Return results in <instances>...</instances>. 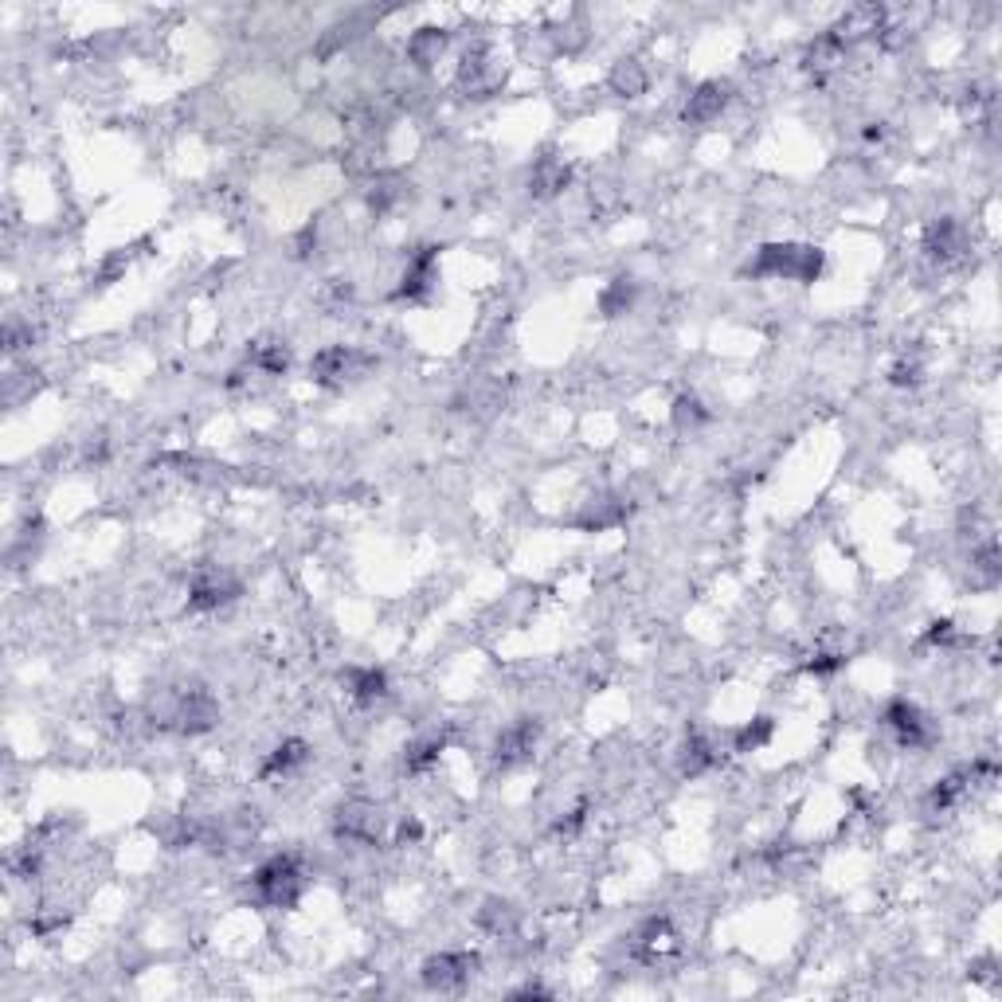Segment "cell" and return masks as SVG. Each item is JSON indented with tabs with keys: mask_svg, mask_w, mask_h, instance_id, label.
<instances>
[{
	"mask_svg": "<svg viewBox=\"0 0 1002 1002\" xmlns=\"http://www.w3.org/2000/svg\"><path fill=\"white\" fill-rule=\"evenodd\" d=\"M826 255L815 243H764L756 251V259L744 267V274L752 278H783V282H819Z\"/></svg>",
	"mask_w": 1002,
	"mask_h": 1002,
	"instance_id": "obj_1",
	"label": "cell"
},
{
	"mask_svg": "<svg viewBox=\"0 0 1002 1002\" xmlns=\"http://www.w3.org/2000/svg\"><path fill=\"white\" fill-rule=\"evenodd\" d=\"M306 869L294 854H274L267 858L263 866L251 873V889H255V901L267 905V909H294L306 893Z\"/></svg>",
	"mask_w": 1002,
	"mask_h": 1002,
	"instance_id": "obj_2",
	"label": "cell"
},
{
	"mask_svg": "<svg viewBox=\"0 0 1002 1002\" xmlns=\"http://www.w3.org/2000/svg\"><path fill=\"white\" fill-rule=\"evenodd\" d=\"M220 721V701L212 697V689L204 685H181L165 709H161V729L184 732V736H200V732H212Z\"/></svg>",
	"mask_w": 1002,
	"mask_h": 1002,
	"instance_id": "obj_3",
	"label": "cell"
},
{
	"mask_svg": "<svg viewBox=\"0 0 1002 1002\" xmlns=\"http://www.w3.org/2000/svg\"><path fill=\"white\" fill-rule=\"evenodd\" d=\"M372 368H376V357L365 353V349H357V345H329V349L314 353L310 380L321 384V388H329V392H341V388L365 380Z\"/></svg>",
	"mask_w": 1002,
	"mask_h": 1002,
	"instance_id": "obj_4",
	"label": "cell"
},
{
	"mask_svg": "<svg viewBox=\"0 0 1002 1002\" xmlns=\"http://www.w3.org/2000/svg\"><path fill=\"white\" fill-rule=\"evenodd\" d=\"M501 87V67L494 59L490 44H474L466 47L462 63H458V91L470 94V98H490V94Z\"/></svg>",
	"mask_w": 1002,
	"mask_h": 1002,
	"instance_id": "obj_5",
	"label": "cell"
},
{
	"mask_svg": "<svg viewBox=\"0 0 1002 1002\" xmlns=\"http://www.w3.org/2000/svg\"><path fill=\"white\" fill-rule=\"evenodd\" d=\"M239 595V580L220 564H200L188 584V607L192 611H216Z\"/></svg>",
	"mask_w": 1002,
	"mask_h": 1002,
	"instance_id": "obj_6",
	"label": "cell"
},
{
	"mask_svg": "<svg viewBox=\"0 0 1002 1002\" xmlns=\"http://www.w3.org/2000/svg\"><path fill=\"white\" fill-rule=\"evenodd\" d=\"M384 830V811L368 799H349L337 807L333 815V834L345 838V842H361V846H372Z\"/></svg>",
	"mask_w": 1002,
	"mask_h": 1002,
	"instance_id": "obj_7",
	"label": "cell"
},
{
	"mask_svg": "<svg viewBox=\"0 0 1002 1002\" xmlns=\"http://www.w3.org/2000/svg\"><path fill=\"white\" fill-rule=\"evenodd\" d=\"M478 971V956L474 952H439L423 963L419 979L427 991H462Z\"/></svg>",
	"mask_w": 1002,
	"mask_h": 1002,
	"instance_id": "obj_8",
	"label": "cell"
},
{
	"mask_svg": "<svg viewBox=\"0 0 1002 1002\" xmlns=\"http://www.w3.org/2000/svg\"><path fill=\"white\" fill-rule=\"evenodd\" d=\"M881 721H885V729L897 736L901 748H928L932 744V725H928L924 709L916 701H909V697H893L885 705Z\"/></svg>",
	"mask_w": 1002,
	"mask_h": 1002,
	"instance_id": "obj_9",
	"label": "cell"
},
{
	"mask_svg": "<svg viewBox=\"0 0 1002 1002\" xmlns=\"http://www.w3.org/2000/svg\"><path fill=\"white\" fill-rule=\"evenodd\" d=\"M537 740H541V721L537 717H517L513 725H505L498 732V744H494V756H498V764H521V760H529L533 756V748H537Z\"/></svg>",
	"mask_w": 1002,
	"mask_h": 1002,
	"instance_id": "obj_10",
	"label": "cell"
},
{
	"mask_svg": "<svg viewBox=\"0 0 1002 1002\" xmlns=\"http://www.w3.org/2000/svg\"><path fill=\"white\" fill-rule=\"evenodd\" d=\"M729 98H732V83H725V79H705L697 91L689 94V102H685V110H682L685 126H709V122H717L721 110L729 106Z\"/></svg>",
	"mask_w": 1002,
	"mask_h": 1002,
	"instance_id": "obj_11",
	"label": "cell"
},
{
	"mask_svg": "<svg viewBox=\"0 0 1002 1002\" xmlns=\"http://www.w3.org/2000/svg\"><path fill=\"white\" fill-rule=\"evenodd\" d=\"M967 228L952 220V216H944V220H932L928 231H924V255L928 259H936V263H956L959 255H967Z\"/></svg>",
	"mask_w": 1002,
	"mask_h": 1002,
	"instance_id": "obj_12",
	"label": "cell"
},
{
	"mask_svg": "<svg viewBox=\"0 0 1002 1002\" xmlns=\"http://www.w3.org/2000/svg\"><path fill=\"white\" fill-rule=\"evenodd\" d=\"M435 267H439V247H419L408 259V267H404V278L396 286V298H408V302L427 298L431 286H435V274H439Z\"/></svg>",
	"mask_w": 1002,
	"mask_h": 1002,
	"instance_id": "obj_13",
	"label": "cell"
},
{
	"mask_svg": "<svg viewBox=\"0 0 1002 1002\" xmlns=\"http://www.w3.org/2000/svg\"><path fill=\"white\" fill-rule=\"evenodd\" d=\"M341 685L357 705H376L380 697H388V674L376 666H349L341 670Z\"/></svg>",
	"mask_w": 1002,
	"mask_h": 1002,
	"instance_id": "obj_14",
	"label": "cell"
},
{
	"mask_svg": "<svg viewBox=\"0 0 1002 1002\" xmlns=\"http://www.w3.org/2000/svg\"><path fill=\"white\" fill-rule=\"evenodd\" d=\"M568 184H572V165H564L560 157H541V161L529 169V192H533L537 200L560 196Z\"/></svg>",
	"mask_w": 1002,
	"mask_h": 1002,
	"instance_id": "obj_15",
	"label": "cell"
},
{
	"mask_svg": "<svg viewBox=\"0 0 1002 1002\" xmlns=\"http://www.w3.org/2000/svg\"><path fill=\"white\" fill-rule=\"evenodd\" d=\"M306 760H310V744H306V740H298V736H290V740H282V744L274 748L271 756L263 760L259 775H263V779H274V775H290L294 768H302Z\"/></svg>",
	"mask_w": 1002,
	"mask_h": 1002,
	"instance_id": "obj_16",
	"label": "cell"
},
{
	"mask_svg": "<svg viewBox=\"0 0 1002 1002\" xmlns=\"http://www.w3.org/2000/svg\"><path fill=\"white\" fill-rule=\"evenodd\" d=\"M635 294H638V282L631 274L611 278V282L603 286V294H599V314H603V318H623V314L635 306Z\"/></svg>",
	"mask_w": 1002,
	"mask_h": 1002,
	"instance_id": "obj_17",
	"label": "cell"
},
{
	"mask_svg": "<svg viewBox=\"0 0 1002 1002\" xmlns=\"http://www.w3.org/2000/svg\"><path fill=\"white\" fill-rule=\"evenodd\" d=\"M627 513H631V505H627V501L599 498V501L588 505V513H580V517H576V525H580V529H592V533H599V529L623 525V521H627Z\"/></svg>",
	"mask_w": 1002,
	"mask_h": 1002,
	"instance_id": "obj_18",
	"label": "cell"
},
{
	"mask_svg": "<svg viewBox=\"0 0 1002 1002\" xmlns=\"http://www.w3.org/2000/svg\"><path fill=\"white\" fill-rule=\"evenodd\" d=\"M721 764V752L713 748V740H705L701 732H693L689 740H685L682 748V775H705L709 768H717Z\"/></svg>",
	"mask_w": 1002,
	"mask_h": 1002,
	"instance_id": "obj_19",
	"label": "cell"
},
{
	"mask_svg": "<svg viewBox=\"0 0 1002 1002\" xmlns=\"http://www.w3.org/2000/svg\"><path fill=\"white\" fill-rule=\"evenodd\" d=\"M443 47H447V32L443 28H419L415 36L408 40V55L415 67H435L439 63V55H443Z\"/></svg>",
	"mask_w": 1002,
	"mask_h": 1002,
	"instance_id": "obj_20",
	"label": "cell"
},
{
	"mask_svg": "<svg viewBox=\"0 0 1002 1002\" xmlns=\"http://www.w3.org/2000/svg\"><path fill=\"white\" fill-rule=\"evenodd\" d=\"M247 365L267 372V376H282V372L290 368V349H286L282 341H255V345L247 349Z\"/></svg>",
	"mask_w": 1002,
	"mask_h": 1002,
	"instance_id": "obj_21",
	"label": "cell"
},
{
	"mask_svg": "<svg viewBox=\"0 0 1002 1002\" xmlns=\"http://www.w3.org/2000/svg\"><path fill=\"white\" fill-rule=\"evenodd\" d=\"M975 783V768H963V772H952L944 775L936 787H932V807L936 811H952L959 799L967 795V787Z\"/></svg>",
	"mask_w": 1002,
	"mask_h": 1002,
	"instance_id": "obj_22",
	"label": "cell"
},
{
	"mask_svg": "<svg viewBox=\"0 0 1002 1002\" xmlns=\"http://www.w3.org/2000/svg\"><path fill=\"white\" fill-rule=\"evenodd\" d=\"M772 736H775L772 717H756V721H748V725H740V729L732 732V752H760Z\"/></svg>",
	"mask_w": 1002,
	"mask_h": 1002,
	"instance_id": "obj_23",
	"label": "cell"
},
{
	"mask_svg": "<svg viewBox=\"0 0 1002 1002\" xmlns=\"http://www.w3.org/2000/svg\"><path fill=\"white\" fill-rule=\"evenodd\" d=\"M611 91L623 94V98H638L646 91V71L638 59H619L615 71H611Z\"/></svg>",
	"mask_w": 1002,
	"mask_h": 1002,
	"instance_id": "obj_24",
	"label": "cell"
},
{
	"mask_svg": "<svg viewBox=\"0 0 1002 1002\" xmlns=\"http://www.w3.org/2000/svg\"><path fill=\"white\" fill-rule=\"evenodd\" d=\"M670 940V920L666 916H650L635 932V952L642 959H658V948Z\"/></svg>",
	"mask_w": 1002,
	"mask_h": 1002,
	"instance_id": "obj_25",
	"label": "cell"
},
{
	"mask_svg": "<svg viewBox=\"0 0 1002 1002\" xmlns=\"http://www.w3.org/2000/svg\"><path fill=\"white\" fill-rule=\"evenodd\" d=\"M439 756H443V740L439 736H431V740H415L408 748V756H404V768L411 775L427 772L431 764H439Z\"/></svg>",
	"mask_w": 1002,
	"mask_h": 1002,
	"instance_id": "obj_26",
	"label": "cell"
},
{
	"mask_svg": "<svg viewBox=\"0 0 1002 1002\" xmlns=\"http://www.w3.org/2000/svg\"><path fill=\"white\" fill-rule=\"evenodd\" d=\"M404 196V188H400V181H392V177H380V181H372V188H368V208L376 212V216H384L396 200Z\"/></svg>",
	"mask_w": 1002,
	"mask_h": 1002,
	"instance_id": "obj_27",
	"label": "cell"
},
{
	"mask_svg": "<svg viewBox=\"0 0 1002 1002\" xmlns=\"http://www.w3.org/2000/svg\"><path fill=\"white\" fill-rule=\"evenodd\" d=\"M674 423H678L682 431L685 427L693 431V427L709 423V408H701V400H697V396H678V400H674Z\"/></svg>",
	"mask_w": 1002,
	"mask_h": 1002,
	"instance_id": "obj_28",
	"label": "cell"
},
{
	"mask_svg": "<svg viewBox=\"0 0 1002 1002\" xmlns=\"http://www.w3.org/2000/svg\"><path fill=\"white\" fill-rule=\"evenodd\" d=\"M478 920L490 932H509L513 928V905L509 901H486V909L478 912Z\"/></svg>",
	"mask_w": 1002,
	"mask_h": 1002,
	"instance_id": "obj_29",
	"label": "cell"
},
{
	"mask_svg": "<svg viewBox=\"0 0 1002 1002\" xmlns=\"http://www.w3.org/2000/svg\"><path fill=\"white\" fill-rule=\"evenodd\" d=\"M975 568H979V572H983V576H987V580H991V584H995V580H999V572H1002V568H999V541H995V537H991V541H987V545H979V548H975Z\"/></svg>",
	"mask_w": 1002,
	"mask_h": 1002,
	"instance_id": "obj_30",
	"label": "cell"
},
{
	"mask_svg": "<svg viewBox=\"0 0 1002 1002\" xmlns=\"http://www.w3.org/2000/svg\"><path fill=\"white\" fill-rule=\"evenodd\" d=\"M920 372H924L920 361H909V357H905V361H897V365L889 368V384H897V388H916V384H920Z\"/></svg>",
	"mask_w": 1002,
	"mask_h": 1002,
	"instance_id": "obj_31",
	"label": "cell"
},
{
	"mask_svg": "<svg viewBox=\"0 0 1002 1002\" xmlns=\"http://www.w3.org/2000/svg\"><path fill=\"white\" fill-rule=\"evenodd\" d=\"M924 642H928V646H952V642H956V623H952V619H936V623L924 631Z\"/></svg>",
	"mask_w": 1002,
	"mask_h": 1002,
	"instance_id": "obj_32",
	"label": "cell"
},
{
	"mask_svg": "<svg viewBox=\"0 0 1002 1002\" xmlns=\"http://www.w3.org/2000/svg\"><path fill=\"white\" fill-rule=\"evenodd\" d=\"M846 666V658L842 654H819V658H811L807 662V674H819V678H826V674H838Z\"/></svg>",
	"mask_w": 1002,
	"mask_h": 1002,
	"instance_id": "obj_33",
	"label": "cell"
},
{
	"mask_svg": "<svg viewBox=\"0 0 1002 1002\" xmlns=\"http://www.w3.org/2000/svg\"><path fill=\"white\" fill-rule=\"evenodd\" d=\"M423 838V826L415 819H404L396 826V846H411V842H419Z\"/></svg>",
	"mask_w": 1002,
	"mask_h": 1002,
	"instance_id": "obj_34",
	"label": "cell"
},
{
	"mask_svg": "<svg viewBox=\"0 0 1002 1002\" xmlns=\"http://www.w3.org/2000/svg\"><path fill=\"white\" fill-rule=\"evenodd\" d=\"M513 999H548L545 987H521V991H513Z\"/></svg>",
	"mask_w": 1002,
	"mask_h": 1002,
	"instance_id": "obj_35",
	"label": "cell"
}]
</instances>
